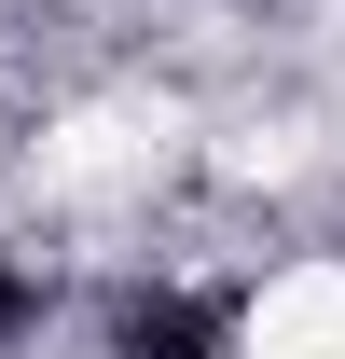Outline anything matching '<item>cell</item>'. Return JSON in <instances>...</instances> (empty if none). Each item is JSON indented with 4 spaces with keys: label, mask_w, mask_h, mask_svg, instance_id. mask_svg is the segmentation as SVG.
Masks as SVG:
<instances>
[{
    "label": "cell",
    "mask_w": 345,
    "mask_h": 359,
    "mask_svg": "<svg viewBox=\"0 0 345 359\" xmlns=\"http://www.w3.org/2000/svg\"><path fill=\"white\" fill-rule=\"evenodd\" d=\"M166 152H180V111H166V97H97V111H69V125L42 138V194L97 208V194H138Z\"/></svg>",
    "instance_id": "1"
},
{
    "label": "cell",
    "mask_w": 345,
    "mask_h": 359,
    "mask_svg": "<svg viewBox=\"0 0 345 359\" xmlns=\"http://www.w3.org/2000/svg\"><path fill=\"white\" fill-rule=\"evenodd\" d=\"M235 359H345V263H290V276L249 304Z\"/></svg>",
    "instance_id": "2"
}]
</instances>
